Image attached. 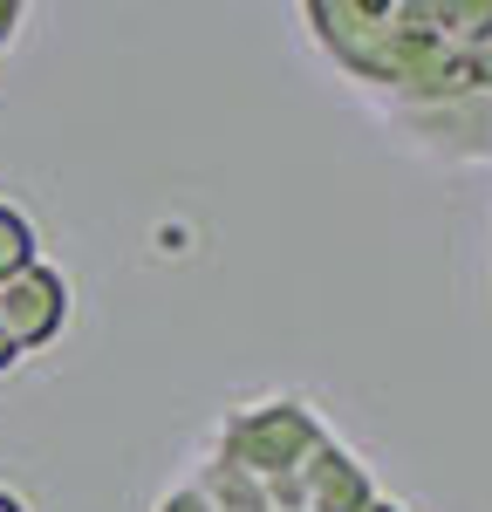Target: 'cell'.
<instances>
[{"instance_id":"10","label":"cell","mask_w":492,"mask_h":512,"mask_svg":"<svg viewBox=\"0 0 492 512\" xmlns=\"http://www.w3.org/2000/svg\"><path fill=\"white\" fill-rule=\"evenodd\" d=\"M363 512H410V506H397V499H383V492H376V499H369Z\"/></svg>"},{"instance_id":"2","label":"cell","mask_w":492,"mask_h":512,"mask_svg":"<svg viewBox=\"0 0 492 512\" xmlns=\"http://www.w3.org/2000/svg\"><path fill=\"white\" fill-rule=\"evenodd\" d=\"M322 444H328L322 417H315L301 396H260V403H240V410L219 417V431H212V458L267 485V478L308 472V458H315Z\"/></svg>"},{"instance_id":"5","label":"cell","mask_w":492,"mask_h":512,"mask_svg":"<svg viewBox=\"0 0 492 512\" xmlns=\"http://www.w3.org/2000/svg\"><path fill=\"white\" fill-rule=\"evenodd\" d=\"M192 492L205 499V512H267V492H260V478L233 472V465H219V458H205V465H199Z\"/></svg>"},{"instance_id":"4","label":"cell","mask_w":492,"mask_h":512,"mask_svg":"<svg viewBox=\"0 0 492 512\" xmlns=\"http://www.w3.org/2000/svg\"><path fill=\"white\" fill-rule=\"evenodd\" d=\"M301 492H308V512H363L376 499V485H369V465L356 451H342L335 437H328L322 451L308 458V472H301Z\"/></svg>"},{"instance_id":"9","label":"cell","mask_w":492,"mask_h":512,"mask_svg":"<svg viewBox=\"0 0 492 512\" xmlns=\"http://www.w3.org/2000/svg\"><path fill=\"white\" fill-rule=\"evenodd\" d=\"M14 362H21V349H14V342H7V335H0V376H7V369H14Z\"/></svg>"},{"instance_id":"3","label":"cell","mask_w":492,"mask_h":512,"mask_svg":"<svg viewBox=\"0 0 492 512\" xmlns=\"http://www.w3.org/2000/svg\"><path fill=\"white\" fill-rule=\"evenodd\" d=\"M62 328H69V280L55 274L48 260L21 267L14 280H0V335L21 355L48 349Z\"/></svg>"},{"instance_id":"1","label":"cell","mask_w":492,"mask_h":512,"mask_svg":"<svg viewBox=\"0 0 492 512\" xmlns=\"http://www.w3.org/2000/svg\"><path fill=\"white\" fill-rule=\"evenodd\" d=\"M301 21L397 110L492 96V0H308Z\"/></svg>"},{"instance_id":"8","label":"cell","mask_w":492,"mask_h":512,"mask_svg":"<svg viewBox=\"0 0 492 512\" xmlns=\"http://www.w3.org/2000/svg\"><path fill=\"white\" fill-rule=\"evenodd\" d=\"M21 21H28V7H21V0H0V48L21 35Z\"/></svg>"},{"instance_id":"7","label":"cell","mask_w":492,"mask_h":512,"mask_svg":"<svg viewBox=\"0 0 492 512\" xmlns=\"http://www.w3.org/2000/svg\"><path fill=\"white\" fill-rule=\"evenodd\" d=\"M151 512H205V499L192 492V485H171V492H164V499H158Z\"/></svg>"},{"instance_id":"6","label":"cell","mask_w":492,"mask_h":512,"mask_svg":"<svg viewBox=\"0 0 492 512\" xmlns=\"http://www.w3.org/2000/svg\"><path fill=\"white\" fill-rule=\"evenodd\" d=\"M35 226H28V212H14V205H0V280H14L21 267H35Z\"/></svg>"}]
</instances>
